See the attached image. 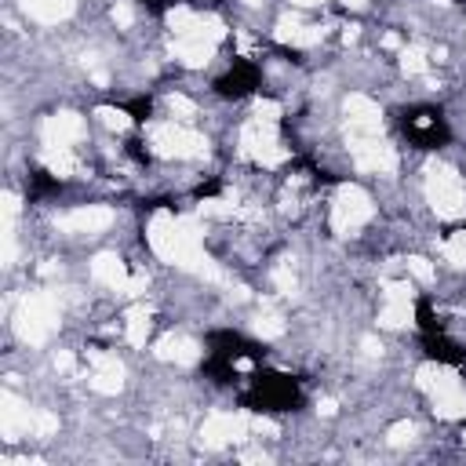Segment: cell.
<instances>
[{"instance_id": "e0dca14e", "label": "cell", "mask_w": 466, "mask_h": 466, "mask_svg": "<svg viewBox=\"0 0 466 466\" xmlns=\"http://www.w3.org/2000/svg\"><path fill=\"white\" fill-rule=\"evenodd\" d=\"M175 55H178L186 66H204V62H211V55H215V40L178 36V44H175Z\"/></svg>"}, {"instance_id": "d4e9b609", "label": "cell", "mask_w": 466, "mask_h": 466, "mask_svg": "<svg viewBox=\"0 0 466 466\" xmlns=\"http://www.w3.org/2000/svg\"><path fill=\"white\" fill-rule=\"evenodd\" d=\"M280 331H284V317H280V313H273V309L258 313V320H255V335H262V339H277Z\"/></svg>"}, {"instance_id": "f1b7e54d", "label": "cell", "mask_w": 466, "mask_h": 466, "mask_svg": "<svg viewBox=\"0 0 466 466\" xmlns=\"http://www.w3.org/2000/svg\"><path fill=\"white\" fill-rule=\"evenodd\" d=\"M255 116H258V120H269V124H277V116H280V106H277L273 98H258V102H255Z\"/></svg>"}, {"instance_id": "83f0119b", "label": "cell", "mask_w": 466, "mask_h": 466, "mask_svg": "<svg viewBox=\"0 0 466 466\" xmlns=\"http://www.w3.org/2000/svg\"><path fill=\"white\" fill-rule=\"evenodd\" d=\"M273 284H277L280 295H295V284H299V280H295V273H291L288 266H277V269H273Z\"/></svg>"}, {"instance_id": "7a4b0ae2", "label": "cell", "mask_w": 466, "mask_h": 466, "mask_svg": "<svg viewBox=\"0 0 466 466\" xmlns=\"http://www.w3.org/2000/svg\"><path fill=\"white\" fill-rule=\"evenodd\" d=\"M419 386L433 397V411L441 419H466V386L441 364L419 371Z\"/></svg>"}, {"instance_id": "4316f807", "label": "cell", "mask_w": 466, "mask_h": 466, "mask_svg": "<svg viewBox=\"0 0 466 466\" xmlns=\"http://www.w3.org/2000/svg\"><path fill=\"white\" fill-rule=\"evenodd\" d=\"M404 266H408V273H411V277H415L419 284H430V280H433V266H430V262H426L422 255H411V258H408Z\"/></svg>"}, {"instance_id": "30bf717a", "label": "cell", "mask_w": 466, "mask_h": 466, "mask_svg": "<svg viewBox=\"0 0 466 466\" xmlns=\"http://www.w3.org/2000/svg\"><path fill=\"white\" fill-rule=\"evenodd\" d=\"M346 124H350V135H375L382 127V109L368 95H350L346 98Z\"/></svg>"}, {"instance_id": "277c9868", "label": "cell", "mask_w": 466, "mask_h": 466, "mask_svg": "<svg viewBox=\"0 0 466 466\" xmlns=\"http://www.w3.org/2000/svg\"><path fill=\"white\" fill-rule=\"evenodd\" d=\"M426 200H430V208H433L441 218H459V215H466V186H462V178H459L451 167H444V164H437V167L426 171Z\"/></svg>"}, {"instance_id": "5b68a950", "label": "cell", "mask_w": 466, "mask_h": 466, "mask_svg": "<svg viewBox=\"0 0 466 466\" xmlns=\"http://www.w3.org/2000/svg\"><path fill=\"white\" fill-rule=\"evenodd\" d=\"M240 153L248 157V160H255V164H262V167H277V164H284L288 160V149L280 146V135H277V124H269V120H248L244 127H240Z\"/></svg>"}, {"instance_id": "52a82bcc", "label": "cell", "mask_w": 466, "mask_h": 466, "mask_svg": "<svg viewBox=\"0 0 466 466\" xmlns=\"http://www.w3.org/2000/svg\"><path fill=\"white\" fill-rule=\"evenodd\" d=\"M371 215H375V204H371V197L360 186H342L335 193V200H331V226L342 237H350L353 229H360Z\"/></svg>"}, {"instance_id": "9c48e42d", "label": "cell", "mask_w": 466, "mask_h": 466, "mask_svg": "<svg viewBox=\"0 0 466 466\" xmlns=\"http://www.w3.org/2000/svg\"><path fill=\"white\" fill-rule=\"evenodd\" d=\"M244 437H248V419L244 415H233V411H218V415H211L200 426V441L208 448H222L229 441H244Z\"/></svg>"}, {"instance_id": "9a60e30c", "label": "cell", "mask_w": 466, "mask_h": 466, "mask_svg": "<svg viewBox=\"0 0 466 466\" xmlns=\"http://www.w3.org/2000/svg\"><path fill=\"white\" fill-rule=\"evenodd\" d=\"M91 277L98 280V284H106V288H113V291H124L127 288V266L116 258V255H109V251H102V255H95V262H91Z\"/></svg>"}, {"instance_id": "4fadbf2b", "label": "cell", "mask_w": 466, "mask_h": 466, "mask_svg": "<svg viewBox=\"0 0 466 466\" xmlns=\"http://www.w3.org/2000/svg\"><path fill=\"white\" fill-rule=\"evenodd\" d=\"M113 222V211L102 208V204H84V208H73L69 215H62V229L69 233H102L106 226Z\"/></svg>"}, {"instance_id": "1f68e13d", "label": "cell", "mask_w": 466, "mask_h": 466, "mask_svg": "<svg viewBox=\"0 0 466 466\" xmlns=\"http://www.w3.org/2000/svg\"><path fill=\"white\" fill-rule=\"evenodd\" d=\"M379 350H382V346H379V342H375V339H364V353H368V357H375V353H379Z\"/></svg>"}, {"instance_id": "44dd1931", "label": "cell", "mask_w": 466, "mask_h": 466, "mask_svg": "<svg viewBox=\"0 0 466 466\" xmlns=\"http://www.w3.org/2000/svg\"><path fill=\"white\" fill-rule=\"evenodd\" d=\"M386 328H404L411 320V299H386V309L379 317Z\"/></svg>"}, {"instance_id": "3957f363", "label": "cell", "mask_w": 466, "mask_h": 466, "mask_svg": "<svg viewBox=\"0 0 466 466\" xmlns=\"http://www.w3.org/2000/svg\"><path fill=\"white\" fill-rule=\"evenodd\" d=\"M15 328H18V335H22L25 342L40 346V342L58 328V306H55V299H51V295H44V291L25 295V299L18 302Z\"/></svg>"}, {"instance_id": "4dcf8cb0", "label": "cell", "mask_w": 466, "mask_h": 466, "mask_svg": "<svg viewBox=\"0 0 466 466\" xmlns=\"http://www.w3.org/2000/svg\"><path fill=\"white\" fill-rule=\"evenodd\" d=\"M131 18H135L131 4H116V7H113V22H116V25H131Z\"/></svg>"}, {"instance_id": "7c38bea8", "label": "cell", "mask_w": 466, "mask_h": 466, "mask_svg": "<svg viewBox=\"0 0 466 466\" xmlns=\"http://www.w3.org/2000/svg\"><path fill=\"white\" fill-rule=\"evenodd\" d=\"M87 386H91L95 393H116V390L124 386V368H120V360L109 357V353L91 350V379H87Z\"/></svg>"}, {"instance_id": "7402d4cb", "label": "cell", "mask_w": 466, "mask_h": 466, "mask_svg": "<svg viewBox=\"0 0 466 466\" xmlns=\"http://www.w3.org/2000/svg\"><path fill=\"white\" fill-rule=\"evenodd\" d=\"M441 255H444L451 266H466V229H455V233L441 244Z\"/></svg>"}, {"instance_id": "ffe728a7", "label": "cell", "mask_w": 466, "mask_h": 466, "mask_svg": "<svg viewBox=\"0 0 466 466\" xmlns=\"http://www.w3.org/2000/svg\"><path fill=\"white\" fill-rule=\"evenodd\" d=\"M44 164H47V171L58 175V178L80 171V160L73 157V149H47V153H44Z\"/></svg>"}, {"instance_id": "8992f818", "label": "cell", "mask_w": 466, "mask_h": 466, "mask_svg": "<svg viewBox=\"0 0 466 466\" xmlns=\"http://www.w3.org/2000/svg\"><path fill=\"white\" fill-rule=\"evenodd\" d=\"M149 142H153V149H157L160 157H178V160H186V157H200L204 146H208L204 135L193 131V127H186L182 120L153 124V127H149Z\"/></svg>"}, {"instance_id": "cb8c5ba5", "label": "cell", "mask_w": 466, "mask_h": 466, "mask_svg": "<svg viewBox=\"0 0 466 466\" xmlns=\"http://www.w3.org/2000/svg\"><path fill=\"white\" fill-rule=\"evenodd\" d=\"M95 116H98L109 131H127V124H131V120H127V109H116V106H98Z\"/></svg>"}, {"instance_id": "5bb4252c", "label": "cell", "mask_w": 466, "mask_h": 466, "mask_svg": "<svg viewBox=\"0 0 466 466\" xmlns=\"http://www.w3.org/2000/svg\"><path fill=\"white\" fill-rule=\"evenodd\" d=\"M33 415L36 408L15 400L11 393H4V408H0V426H4V437L7 441H18V433H33Z\"/></svg>"}, {"instance_id": "2e32d148", "label": "cell", "mask_w": 466, "mask_h": 466, "mask_svg": "<svg viewBox=\"0 0 466 466\" xmlns=\"http://www.w3.org/2000/svg\"><path fill=\"white\" fill-rule=\"evenodd\" d=\"M157 357H160V360H175V364H193V360L200 357V350H197V342L186 339V335H164V339L157 342Z\"/></svg>"}, {"instance_id": "8fae6325", "label": "cell", "mask_w": 466, "mask_h": 466, "mask_svg": "<svg viewBox=\"0 0 466 466\" xmlns=\"http://www.w3.org/2000/svg\"><path fill=\"white\" fill-rule=\"evenodd\" d=\"M84 135V120L76 113H55L44 120V146L47 149H69Z\"/></svg>"}, {"instance_id": "484cf974", "label": "cell", "mask_w": 466, "mask_h": 466, "mask_svg": "<svg viewBox=\"0 0 466 466\" xmlns=\"http://www.w3.org/2000/svg\"><path fill=\"white\" fill-rule=\"evenodd\" d=\"M167 113H171L175 120H189V116H197V106H193L186 95H167Z\"/></svg>"}, {"instance_id": "ac0fdd59", "label": "cell", "mask_w": 466, "mask_h": 466, "mask_svg": "<svg viewBox=\"0 0 466 466\" xmlns=\"http://www.w3.org/2000/svg\"><path fill=\"white\" fill-rule=\"evenodd\" d=\"M149 328H153V317H149V309H146V306L127 309V320H124V339H127L131 346H146Z\"/></svg>"}, {"instance_id": "d6986e66", "label": "cell", "mask_w": 466, "mask_h": 466, "mask_svg": "<svg viewBox=\"0 0 466 466\" xmlns=\"http://www.w3.org/2000/svg\"><path fill=\"white\" fill-rule=\"evenodd\" d=\"M25 15H33L36 22H58L73 11V0H22Z\"/></svg>"}, {"instance_id": "603a6c76", "label": "cell", "mask_w": 466, "mask_h": 466, "mask_svg": "<svg viewBox=\"0 0 466 466\" xmlns=\"http://www.w3.org/2000/svg\"><path fill=\"white\" fill-rule=\"evenodd\" d=\"M400 66H404V73H411V76H422V73L430 69L422 47H404V51H400Z\"/></svg>"}, {"instance_id": "f546056e", "label": "cell", "mask_w": 466, "mask_h": 466, "mask_svg": "<svg viewBox=\"0 0 466 466\" xmlns=\"http://www.w3.org/2000/svg\"><path fill=\"white\" fill-rule=\"evenodd\" d=\"M411 437H415V426H411V422H397V426H390V444L400 448V444H408Z\"/></svg>"}, {"instance_id": "6da1fadb", "label": "cell", "mask_w": 466, "mask_h": 466, "mask_svg": "<svg viewBox=\"0 0 466 466\" xmlns=\"http://www.w3.org/2000/svg\"><path fill=\"white\" fill-rule=\"evenodd\" d=\"M149 248L171 262V266H189V269H204V255H200V229L193 218H178L171 211H157L149 222Z\"/></svg>"}, {"instance_id": "d6a6232c", "label": "cell", "mask_w": 466, "mask_h": 466, "mask_svg": "<svg viewBox=\"0 0 466 466\" xmlns=\"http://www.w3.org/2000/svg\"><path fill=\"white\" fill-rule=\"evenodd\" d=\"M350 11H360V7H368V0H342Z\"/></svg>"}, {"instance_id": "836d02e7", "label": "cell", "mask_w": 466, "mask_h": 466, "mask_svg": "<svg viewBox=\"0 0 466 466\" xmlns=\"http://www.w3.org/2000/svg\"><path fill=\"white\" fill-rule=\"evenodd\" d=\"M291 4H299V7H317V4H324V0H291Z\"/></svg>"}, {"instance_id": "ba28073f", "label": "cell", "mask_w": 466, "mask_h": 466, "mask_svg": "<svg viewBox=\"0 0 466 466\" xmlns=\"http://www.w3.org/2000/svg\"><path fill=\"white\" fill-rule=\"evenodd\" d=\"M350 153H353V164L360 171H379V175H390L397 167V153L390 142L375 135H350Z\"/></svg>"}]
</instances>
